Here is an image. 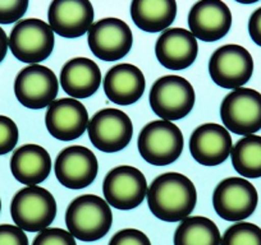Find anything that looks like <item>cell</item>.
I'll return each mask as SVG.
<instances>
[{
  "label": "cell",
  "instance_id": "24",
  "mask_svg": "<svg viewBox=\"0 0 261 245\" xmlns=\"http://www.w3.org/2000/svg\"><path fill=\"white\" fill-rule=\"evenodd\" d=\"M174 245H220L222 236L215 222L207 217H187L174 232Z\"/></svg>",
  "mask_w": 261,
  "mask_h": 245
},
{
  "label": "cell",
  "instance_id": "4",
  "mask_svg": "<svg viewBox=\"0 0 261 245\" xmlns=\"http://www.w3.org/2000/svg\"><path fill=\"white\" fill-rule=\"evenodd\" d=\"M11 215L16 226L23 231L40 232L47 229L57 216V202L41 187H26L17 192L11 203Z\"/></svg>",
  "mask_w": 261,
  "mask_h": 245
},
{
  "label": "cell",
  "instance_id": "6",
  "mask_svg": "<svg viewBox=\"0 0 261 245\" xmlns=\"http://www.w3.org/2000/svg\"><path fill=\"white\" fill-rule=\"evenodd\" d=\"M224 128L238 136H253L261 129V94L252 88L233 89L220 105Z\"/></svg>",
  "mask_w": 261,
  "mask_h": 245
},
{
  "label": "cell",
  "instance_id": "7",
  "mask_svg": "<svg viewBox=\"0 0 261 245\" xmlns=\"http://www.w3.org/2000/svg\"><path fill=\"white\" fill-rule=\"evenodd\" d=\"M54 32L46 22L36 18L19 21L9 36L12 54L27 64H39L51 55Z\"/></svg>",
  "mask_w": 261,
  "mask_h": 245
},
{
  "label": "cell",
  "instance_id": "19",
  "mask_svg": "<svg viewBox=\"0 0 261 245\" xmlns=\"http://www.w3.org/2000/svg\"><path fill=\"white\" fill-rule=\"evenodd\" d=\"M197 52V40L185 28L165 29L155 45V55L159 63L170 71H183L192 66Z\"/></svg>",
  "mask_w": 261,
  "mask_h": 245
},
{
  "label": "cell",
  "instance_id": "14",
  "mask_svg": "<svg viewBox=\"0 0 261 245\" xmlns=\"http://www.w3.org/2000/svg\"><path fill=\"white\" fill-rule=\"evenodd\" d=\"M54 171L58 181L63 187L84 189L96 179L99 164L91 149L84 146H71L58 155Z\"/></svg>",
  "mask_w": 261,
  "mask_h": 245
},
{
  "label": "cell",
  "instance_id": "13",
  "mask_svg": "<svg viewBox=\"0 0 261 245\" xmlns=\"http://www.w3.org/2000/svg\"><path fill=\"white\" fill-rule=\"evenodd\" d=\"M58 91L59 82L55 73L40 64L22 69L14 82V94L18 102L32 110L49 107L55 101Z\"/></svg>",
  "mask_w": 261,
  "mask_h": 245
},
{
  "label": "cell",
  "instance_id": "9",
  "mask_svg": "<svg viewBox=\"0 0 261 245\" xmlns=\"http://www.w3.org/2000/svg\"><path fill=\"white\" fill-rule=\"evenodd\" d=\"M87 132L91 143L99 151L115 154L129 144L134 136V124L122 110L102 109L91 117Z\"/></svg>",
  "mask_w": 261,
  "mask_h": 245
},
{
  "label": "cell",
  "instance_id": "5",
  "mask_svg": "<svg viewBox=\"0 0 261 245\" xmlns=\"http://www.w3.org/2000/svg\"><path fill=\"white\" fill-rule=\"evenodd\" d=\"M195 100L192 84L179 76H164L156 79L149 95L152 111L167 121L187 116L195 106Z\"/></svg>",
  "mask_w": 261,
  "mask_h": 245
},
{
  "label": "cell",
  "instance_id": "11",
  "mask_svg": "<svg viewBox=\"0 0 261 245\" xmlns=\"http://www.w3.org/2000/svg\"><path fill=\"white\" fill-rule=\"evenodd\" d=\"M102 193L109 206L122 211H129L144 202L147 194L145 175L134 166L114 167L105 176Z\"/></svg>",
  "mask_w": 261,
  "mask_h": 245
},
{
  "label": "cell",
  "instance_id": "32",
  "mask_svg": "<svg viewBox=\"0 0 261 245\" xmlns=\"http://www.w3.org/2000/svg\"><path fill=\"white\" fill-rule=\"evenodd\" d=\"M248 34L256 45L261 46V8L256 9L248 21Z\"/></svg>",
  "mask_w": 261,
  "mask_h": 245
},
{
  "label": "cell",
  "instance_id": "17",
  "mask_svg": "<svg viewBox=\"0 0 261 245\" xmlns=\"http://www.w3.org/2000/svg\"><path fill=\"white\" fill-rule=\"evenodd\" d=\"M94 16V7L89 0H54L47 11L53 32L65 39H77L87 34Z\"/></svg>",
  "mask_w": 261,
  "mask_h": 245
},
{
  "label": "cell",
  "instance_id": "20",
  "mask_svg": "<svg viewBox=\"0 0 261 245\" xmlns=\"http://www.w3.org/2000/svg\"><path fill=\"white\" fill-rule=\"evenodd\" d=\"M104 92L110 102L127 106L139 101L145 92L146 81L141 69L132 64H118L107 73Z\"/></svg>",
  "mask_w": 261,
  "mask_h": 245
},
{
  "label": "cell",
  "instance_id": "21",
  "mask_svg": "<svg viewBox=\"0 0 261 245\" xmlns=\"http://www.w3.org/2000/svg\"><path fill=\"white\" fill-rule=\"evenodd\" d=\"M60 84L65 94L74 100L87 99L100 88L101 72L99 66L91 59L74 57L63 66Z\"/></svg>",
  "mask_w": 261,
  "mask_h": 245
},
{
  "label": "cell",
  "instance_id": "27",
  "mask_svg": "<svg viewBox=\"0 0 261 245\" xmlns=\"http://www.w3.org/2000/svg\"><path fill=\"white\" fill-rule=\"evenodd\" d=\"M18 138L19 132L16 122L11 117L0 115V156L13 151Z\"/></svg>",
  "mask_w": 261,
  "mask_h": 245
},
{
  "label": "cell",
  "instance_id": "22",
  "mask_svg": "<svg viewBox=\"0 0 261 245\" xmlns=\"http://www.w3.org/2000/svg\"><path fill=\"white\" fill-rule=\"evenodd\" d=\"M11 171L14 179L27 187H37L50 175L51 159L44 147L24 144L19 147L11 159Z\"/></svg>",
  "mask_w": 261,
  "mask_h": 245
},
{
  "label": "cell",
  "instance_id": "23",
  "mask_svg": "<svg viewBox=\"0 0 261 245\" xmlns=\"http://www.w3.org/2000/svg\"><path fill=\"white\" fill-rule=\"evenodd\" d=\"M177 16L174 0H134L130 17L141 31L156 34L168 29Z\"/></svg>",
  "mask_w": 261,
  "mask_h": 245
},
{
  "label": "cell",
  "instance_id": "34",
  "mask_svg": "<svg viewBox=\"0 0 261 245\" xmlns=\"http://www.w3.org/2000/svg\"><path fill=\"white\" fill-rule=\"evenodd\" d=\"M0 211H2V199H0Z\"/></svg>",
  "mask_w": 261,
  "mask_h": 245
},
{
  "label": "cell",
  "instance_id": "1",
  "mask_svg": "<svg viewBox=\"0 0 261 245\" xmlns=\"http://www.w3.org/2000/svg\"><path fill=\"white\" fill-rule=\"evenodd\" d=\"M146 197L151 213L165 222L187 219L197 202L195 184L179 172L159 175L147 189Z\"/></svg>",
  "mask_w": 261,
  "mask_h": 245
},
{
  "label": "cell",
  "instance_id": "15",
  "mask_svg": "<svg viewBox=\"0 0 261 245\" xmlns=\"http://www.w3.org/2000/svg\"><path fill=\"white\" fill-rule=\"evenodd\" d=\"M89 121V112L84 104L69 97L53 101L45 115L47 132L63 142L80 138L87 129Z\"/></svg>",
  "mask_w": 261,
  "mask_h": 245
},
{
  "label": "cell",
  "instance_id": "12",
  "mask_svg": "<svg viewBox=\"0 0 261 245\" xmlns=\"http://www.w3.org/2000/svg\"><path fill=\"white\" fill-rule=\"evenodd\" d=\"M90 50L102 62H118L132 49L134 35L122 19L104 18L90 27L87 32Z\"/></svg>",
  "mask_w": 261,
  "mask_h": 245
},
{
  "label": "cell",
  "instance_id": "30",
  "mask_svg": "<svg viewBox=\"0 0 261 245\" xmlns=\"http://www.w3.org/2000/svg\"><path fill=\"white\" fill-rule=\"evenodd\" d=\"M109 245H151V241L144 232L137 229H124L113 235Z\"/></svg>",
  "mask_w": 261,
  "mask_h": 245
},
{
  "label": "cell",
  "instance_id": "3",
  "mask_svg": "<svg viewBox=\"0 0 261 245\" xmlns=\"http://www.w3.org/2000/svg\"><path fill=\"white\" fill-rule=\"evenodd\" d=\"M185 146L180 129L174 122L155 120L140 132L137 147L142 159L155 166H167L179 159Z\"/></svg>",
  "mask_w": 261,
  "mask_h": 245
},
{
  "label": "cell",
  "instance_id": "33",
  "mask_svg": "<svg viewBox=\"0 0 261 245\" xmlns=\"http://www.w3.org/2000/svg\"><path fill=\"white\" fill-rule=\"evenodd\" d=\"M9 46V39L7 36V34L4 32V29L0 27V63L3 62L4 57H6L7 51H8Z\"/></svg>",
  "mask_w": 261,
  "mask_h": 245
},
{
  "label": "cell",
  "instance_id": "28",
  "mask_svg": "<svg viewBox=\"0 0 261 245\" xmlns=\"http://www.w3.org/2000/svg\"><path fill=\"white\" fill-rule=\"evenodd\" d=\"M32 245H77L73 235L58 227H47L39 232Z\"/></svg>",
  "mask_w": 261,
  "mask_h": 245
},
{
  "label": "cell",
  "instance_id": "16",
  "mask_svg": "<svg viewBox=\"0 0 261 245\" xmlns=\"http://www.w3.org/2000/svg\"><path fill=\"white\" fill-rule=\"evenodd\" d=\"M188 27L200 41H219L232 27V13L220 0H201L188 13Z\"/></svg>",
  "mask_w": 261,
  "mask_h": 245
},
{
  "label": "cell",
  "instance_id": "2",
  "mask_svg": "<svg viewBox=\"0 0 261 245\" xmlns=\"http://www.w3.org/2000/svg\"><path fill=\"white\" fill-rule=\"evenodd\" d=\"M113 213L110 206L94 194L77 197L65 212V225L74 239L96 241L112 229Z\"/></svg>",
  "mask_w": 261,
  "mask_h": 245
},
{
  "label": "cell",
  "instance_id": "29",
  "mask_svg": "<svg viewBox=\"0 0 261 245\" xmlns=\"http://www.w3.org/2000/svg\"><path fill=\"white\" fill-rule=\"evenodd\" d=\"M29 0H0V24L19 21L29 9Z\"/></svg>",
  "mask_w": 261,
  "mask_h": 245
},
{
  "label": "cell",
  "instance_id": "31",
  "mask_svg": "<svg viewBox=\"0 0 261 245\" xmlns=\"http://www.w3.org/2000/svg\"><path fill=\"white\" fill-rule=\"evenodd\" d=\"M0 245H29V237L18 226L0 225Z\"/></svg>",
  "mask_w": 261,
  "mask_h": 245
},
{
  "label": "cell",
  "instance_id": "8",
  "mask_svg": "<svg viewBox=\"0 0 261 245\" xmlns=\"http://www.w3.org/2000/svg\"><path fill=\"white\" fill-rule=\"evenodd\" d=\"M258 194L255 187L243 177L222 180L213 193V206L225 221L240 222L255 212Z\"/></svg>",
  "mask_w": 261,
  "mask_h": 245
},
{
  "label": "cell",
  "instance_id": "10",
  "mask_svg": "<svg viewBox=\"0 0 261 245\" xmlns=\"http://www.w3.org/2000/svg\"><path fill=\"white\" fill-rule=\"evenodd\" d=\"M209 73L213 82L219 87L241 88L252 77L253 59L241 45H224L215 50L210 57Z\"/></svg>",
  "mask_w": 261,
  "mask_h": 245
},
{
  "label": "cell",
  "instance_id": "18",
  "mask_svg": "<svg viewBox=\"0 0 261 245\" xmlns=\"http://www.w3.org/2000/svg\"><path fill=\"white\" fill-rule=\"evenodd\" d=\"M193 160L204 166L223 164L232 152V137L223 126L206 122L193 131L190 138Z\"/></svg>",
  "mask_w": 261,
  "mask_h": 245
},
{
  "label": "cell",
  "instance_id": "25",
  "mask_svg": "<svg viewBox=\"0 0 261 245\" xmlns=\"http://www.w3.org/2000/svg\"><path fill=\"white\" fill-rule=\"evenodd\" d=\"M232 165L243 177H261V137L248 136L240 139L230 152Z\"/></svg>",
  "mask_w": 261,
  "mask_h": 245
},
{
  "label": "cell",
  "instance_id": "26",
  "mask_svg": "<svg viewBox=\"0 0 261 245\" xmlns=\"http://www.w3.org/2000/svg\"><path fill=\"white\" fill-rule=\"evenodd\" d=\"M220 245H261V229L250 222H237L225 230Z\"/></svg>",
  "mask_w": 261,
  "mask_h": 245
}]
</instances>
